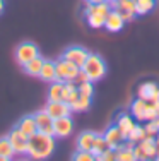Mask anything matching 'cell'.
<instances>
[{
  "mask_svg": "<svg viewBox=\"0 0 159 161\" xmlns=\"http://www.w3.org/2000/svg\"><path fill=\"white\" fill-rule=\"evenodd\" d=\"M55 149V137L43 132H36L28 141V151L26 154L33 159H46L53 154Z\"/></svg>",
  "mask_w": 159,
  "mask_h": 161,
  "instance_id": "6da1fadb",
  "label": "cell"
},
{
  "mask_svg": "<svg viewBox=\"0 0 159 161\" xmlns=\"http://www.w3.org/2000/svg\"><path fill=\"white\" fill-rule=\"evenodd\" d=\"M81 69L87 74L89 80H93V82L103 79L106 75V62L103 60V57L98 55V53H91L89 52L87 58H86V62Z\"/></svg>",
  "mask_w": 159,
  "mask_h": 161,
  "instance_id": "7a4b0ae2",
  "label": "cell"
},
{
  "mask_svg": "<svg viewBox=\"0 0 159 161\" xmlns=\"http://www.w3.org/2000/svg\"><path fill=\"white\" fill-rule=\"evenodd\" d=\"M132 117L137 122L156 120L159 117V110L154 106L152 101H146V99H142V98H137L132 103Z\"/></svg>",
  "mask_w": 159,
  "mask_h": 161,
  "instance_id": "3957f363",
  "label": "cell"
},
{
  "mask_svg": "<svg viewBox=\"0 0 159 161\" xmlns=\"http://www.w3.org/2000/svg\"><path fill=\"white\" fill-rule=\"evenodd\" d=\"M77 65H74L69 60H65L63 57H60L55 62V72H56V80H62V82H67V80H74L75 75L79 72Z\"/></svg>",
  "mask_w": 159,
  "mask_h": 161,
  "instance_id": "277c9868",
  "label": "cell"
},
{
  "mask_svg": "<svg viewBox=\"0 0 159 161\" xmlns=\"http://www.w3.org/2000/svg\"><path fill=\"white\" fill-rule=\"evenodd\" d=\"M38 55H40V48H38V45H34L33 41H22V43H19L17 48H16V60L19 62L21 67Z\"/></svg>",
  "mask_w": 159,
  "mask_h": 161,
  "instance_id": "5b68a950",
  "label": "cell"
},
{
  "mask_svg": "<svg viewBox=\"0 0 159 161\" xmlns=\"http://www.w3.org/2000/svg\"><path fill=\"white\" fill-rule=\"evenodd\" d=\"M7 137H9V141H10V144H12L16 154H26V151H28V141H29V137L26 136L24 132H21V130L16 127V129L10 130Z\"/></svg>",
  "mask_w": 159,
  "mask_h": 161,
  "instance_id": "8992f818",
  "label": "cell"
},
{
  "mask_svg": "<svg viewBox=\"0 0 159 161\" xmlns=\"http://www.w3.org/2000/svg\"><path fill=\"white\" fill-rule=\"evenodd\" d=\"M89 52L86 50L84 47H77V45H74V47H69L63 52V58L69 60V62H72L74 65H77V67H82L86 62V58H87Z\"/></svg>",
  "mask_w": 159,
  "mask_h": 161,
  "instance_id": "52a82bcc",
  "label": "cell"
},
{
  "mask_svg": "<svg viewBox=\"0 0 159 161\" xmlns=\"http://www.w3.org/2000/svg\"><path fill=\"white\" fill-rule=\"evenodd\" d=\"M72 130H74V122H72L70 115L53 120V137H60L62 139V137L70 136Z\"/></svg>",
  "mask_w": 159,
  "mask_h": 161,
  "instance_id": "ba28073f",
  "label": "cell"
},
{
  "mask_svg": "<svg viewBox=\"0 0 159 161\" xmlns=\"http://www.w3.org/2000/svg\"><path fill=\"white\" fill-rule=\"evenodd\" d=\"M33 117H34V120H36L38 132H43V134H48V136H53V118L48 115L46 110H38Z\"/></svg>",
  "mask_w": 159,
  "mask_h": 161,
  "instance_id": "9c48e42d",
  "label": "cell"
},
{
  "mask_svg": "<svg viewBox=\"0 0 159 161\" xmlns=\"http://www.w3.org/2000/svg\"><path fill=\"white\" fill-rule=\"evenodd\" d=\"M45 110L48 112V115L55 120V118H60V117H67V115L72 113L70 110V105L65 101H48L46 106H45Z\"/></svg>",
  "mask_w": 159,
  "mask_h": 161,
  "instance_id": "30bf717a",
  "label": "cell"
},
{
  "mask_svg": "<svg viewBox=\"0 0 159 161\" xmlns=\"http://www.w3.org/2000/svg\"><path fill=\"white\" fill-rule=\"evenodd\" d=\"M123 26H125V21H123L122 14H120L116 9H111V10L108 12V16H106V19H104V28H106V31H109V33H118V31H122V29H123Z\"/></svg>",
  "mask_w": 159,
  "mask_h": 161,
  "instance_id": "8fae6325",
  "label": "cell"
},
{
  "mask_svg": "<svg viewBox=\"0 0 159 161\" xmlns=\"http://www.w3.org/2000/svg\"><path fill=\"white\" fill-rule=\"evenodd\" d=\"M104 136V139H106V142H108V146L111 149H115L118 144H122L123 141H125V137H123V134L120 132V129H118V125H109L108 129H106V132L103 134Z\"/></svg>",
  "mask_w": 159,
  "mask_h": 161,
  "instance_id": "7c38bea8",
  "label": "cell"
},
{
  "mask_svg": "<svg viewBox=\"0 0 159 161\" xmlns=\"http://www.w3.org/2000/svg\"><path fill=\"white\" fill-rule=\"evenodd\" d=\"M157 89L159 86L156 82H142L137 89V96L146 99V101H154L157 98Z\"/></svg>",
  "mask_w": 159,
  "mask_h": 161,
  "instance_id": "4fadbf2b",
  "label": "cell"
},
{
  "mask_svg": "<svg viewBox=\"0 0 159 161\" xmlns=\"http://www.w3.org/2000/svg\"><path fill=\"white\" fill-rule=\"evenodd\" d=\"M116 125H118L120 132L123 134V137L127 139V136L130 134V130L137 125V120H135L132 115H128V113H122V115L116 117Z\"/></svg>",
  "mask_w": 159,
  "mask_h": 161,
  "instance_id": "5bb4252c",
  "label": "cell"
},
{
  "mask_svg": "<svg viewBox=\"0 0 159 161\" xmlns=\"http://www.w3.org/2000/svg\"><path fill=\"white\" fill-rule=\"evenodd\" d=\"M79 98V89H77V84L74 82V80H67V82H63V89H62V101L72 103L75 101V99Z\"/></svg>",
  "mask_w": 159,
  "mask_h": 161,
  "instance_id": "9a60e30c",
  "label": "cell"
},
{
  "mask_svg": "<svg viewBox=\"0 0 159 161\" xmlns=\"http://www.w3.org/2000/svg\"><path fill=\"white\" fill-rule=\"evenodd\" d=\"M17 129L21 130V132H24L28 137L34 136V134L38 132L34 117H33V115H26V117H22L21 120H19V124H17Z\"/></svg>",
  "mask_w": 159,
  "mask_h": 161,
  "instance_id": "2e32d148",
  "label": "cell"
},
{
  "mask_svg": "<svg viewBox=\"0 0 159 161\" xmlns=\"http://www.w3.org/2000/svg\"><path fill=\"white\" fill-rule=\"evenodd\" d=\"M43 62H45V58L41 55H38L34 57V58H31L28 64H24L22 65V70L26 72L28 75H40V70H41V67H43Z\"/></svg>",
  "mask_w": 159,
  "mask_h": 161,
  "instance_id": "e0dca14e",
  "label": "cell"
},
{
  "mask_svg": "<svg viewBox=\"0 0 159 161\" xmlns=\"http://www.w3.org/2000/svg\"><path fill=\"white\" fill-rule=\"evenodd\" d=\"M38 77H41L43 80H46V82H51V80H56L55 62H51V60H45V62H43V67H41V70H40V75H38Z\"/></svg>",
  "mask_w": 159,
  "mask_h": 161,
  "instance_id": "ac0fdd59",
  "label": "cell"
},
{
  "mask_svg": "<svg viewBox=\"0 0 159 161\" xmlns=\"http://www.w3.org/2000/svg\"><path fill=\"white\" fill-rule=\"evenodd\" d=\"M96 139V134L94 132H82L77 137V149H84V151H91Z\"/></svg>",
  "mask_w": 159,
  "mask_h": 161,
  "instance_id": "d6986e66",
  "label": "cell"
},
{
  "mask_svg": "<svg viewBox=\"0 0 159 161\" xmlns=\"http://www.w3.org/2000/svg\"><path fill=\"white\" fill-rule=\"evenodd\" d=\"M137 144L140 146L144 151H146V154H147V158H149V159L156 158V139H154L152 136H146L140 142H137Z\"/></svg>",
  "mask_w": 159,
  "mask_h": 161,
  "instance_id": "ffe728a7",
  "label": "cell"
},
{
  "mask_svg": "<svg viewBox=\"0 0 159 161\" xmlns=\"http://www.w3.org/2000/svg\"><path fill=\"white\" fill-rule=\"evenodd\" d=\"M14 156H16V151H14L9 137H0V158L9 161V159H12Z\"/></svg>",
  "mask_w": 159,
  "mask_h": 161,
  "instance_id": "44dd1931",
  "label": "cell"
},
{
  "mask_svg": "<svg viewBox=\"0 0 159 161\" xmlns=\"http://www.w3.org/2000/svg\"><path fill=\"white\" fill-rule=\"evenodd\" d=\"M91 99H93L91 96L79 94V98L70 105V110H72V112H87V110L91 108Z\"/></svg>",
  "mask_w": 159,
  "mask_h": 161,
  "instance_id": "7402d4cb",
  "label": "cell"
},
{
  "mask_svg": "<svg viewBox=\"0 0 159 161\" xmlns=\"http://www.w3.org/2000/svg\"><path fill=\"white\" fill-rule=\"evenodd\" d=\"M62 89H63L62 80H51L50 89H48V101H60L62 99Z\"/></svg>",
  "mask_w": 159,
  "mask_h": 161,
  "instance_id": "603a6c76",
  "label": "cell"
},
{
  "mask_svg": "<svg viewBox=\"0 0 159 161\" xmlns=\"http://www.w3.org/2000/svg\"><path fill=\"white\" fill-rule=\"evenodd\" d=\"M156 7V0H135V9L137 16H146Z\"/></svg>",
  "mask_w": 159,
  "mask_h": 161,
  "instance_id": "cb8c5ba5",
  "label": "cell"
},
{
  "mask_svg": "<svg viewBox=\"0 0 159 161\" xmlns=\"http://www.w3.org/2000/svg\"><path fill=\"white\" fill-rule=\"evenodd\" d=\"M108 147H109V146H108V142H106L104 136H98V134H96V139H94L93 149H91V153L94 154V158H96V156H101Z\"/></svg>",
  "mask_w": 159,
  "mask_h": 161,
  "instance_id": "d4e9b609",
  "label": "cell"
},
{
  "mask_svg": "<svg viewBox=\"0 0 159 161\" xmlns=\"http://www.w3.org/2000/svg\"><path fill=\"white\" fill-rule=\"evenodd\" d=\"M147 136V134H146V129H144L142 127V125H135V127L134 129H132L130 130V134H128V136H127V139H130V141H134V142L135 144H137V142H140V141L144 139V137H146Z\"/></svg>",
  "mask_w": 159,
  "mask_h": 161,
  "instance_id": "484cf974",
  "label": "cell"
},
{
  "mask_svg": "<svg viewBox=\"0 0 159 161\" xmlns=\"http://www.w3.org/2000/svg\"><path fill=\"white\" fill-rule=\"evenodd\" d=\"M74 161H94V154L91 151H84V149H77L72 156Z\"/></svg>",
  "mask_w": 159,
  "mask_h": 161,
  "instance_id": "4316f807",
  "label": "cell"
},
{
  "mask_svg": "<svg viewBox=\"0 0 159 161\" xmlns=\"http://www.w3.org/2000/svg\"><path fill=\"white\" fill-rule=\"evenodd\" d=\"M77 89H79V94H84V96H91V98H93V93H94L93 80H84V82L77 84Z\"/></svg>",
  "mask_w": 159,
  "mask_h": 161,
  "instance_id": "83f0119b",
  "label": "cell"
},
{
  "mask_svg": "<svg viewBox=\"0 0 159 161\" xmlns=\"http://www.w3.org/2000/svg\"><path fill=\"white\" fill-rule=\"evenodd\" d=\"M144 129H146L147 136H152V137H156V134L159 132V129H157V125H156V122H154V120H147L146 125H144Z\"/></svg>",
  "mask_w": 159,
  "mask_h": 161,
  "instance_id": "f1b7e54d",
  "label": "cell"
},
{
  "mask_svg": "<svg viewBox=\"0 0 159 161\" xmlns=\"http://www.w3.org/2000/svg\"><path fill=\"white\" fill-rule=\"evenodd\" d=\"M94 159H98V161H115V149L108 147V149L103 153V154H101V156H96Z\"/></svg>",
  "mask_w": 159,
  "mask_h": 161,
  "instance_id": "f546056e",
  "label": "cell"
},
{
  "mask_svg": "<svg viewBox=\"0 0 159 161\" xmlns=\"http://www.w3.org/2000/svg\"><path fill=\"white\" fill-rule=\"evenodd\" d=\"M134 156H135V159H140V161L149 159V158H147V154H146V151H144V149H142L139 144L134 146Z\"/></svg>",
  "mask_w": 159,
  "mask_h": 161,
  "instance_id": "4dcf8cb0",
  "label": "cell"
},
{
  "mask_svg": "<svg viewBox=\"0 0 159 161\" xmlns=\"http://www.w3.org/2000/svg\"><path fill=\"white\" fill-rule=\"evenodd\" d=\"M3 9H5V0H0V16H2Z\"/></svg>",
  "mask_w": 159,
  "mask_h": 161,
  "instance_id": "1f68e13d",
  "label": "cell"
},
{
  "mask_svg": "<svg viewBox=\"0 0 159 161\" xmlns=\"http://www.w3.org/2000/svg\"><path fill=\"white\" fill-rule=\"evenodd\" d=\"M84 2H89V3H99V2H104V0H84Z\"/></svg>",
  "mask_w": 159,
  "mask_h": 161,
  "instance_id": "d6a6232c",
  "label": "cell"
},
{
  "mask_svg": "<svg viewBox=\"0 0 159 161\" xmlns=\"http://www.w3.org/2000/svg\"><path fill=\"white\" fill-rule=\"evenodd\" d=\"M156 159L159 161V144H156Z\"/></svg>",
  "mask_w": 159,
  "mask_h": 161,
  "instance_id": "836d02e7",
  "label": "cell"
},
{
  "mask_svg": "<svg viewBox=\"0 0 159 161\" xmlns=\"http://www.w3.org/2000/svg\"><path fill=\"white\" fill-rule=\"evenodd\" d=\"M152 103H154V106H156V108H157V110H159V98H157V99H156V101H152Z\"/></svg>",
  "mask_w": 159,
  "mask_h": 161,
  "instance_id": "e575fe53",
  "label": "cell"
},
{
  "mask_svg": "<svg viewBox=\"0 0 159 161\" xmlns=\"http://www.w3.org/2000/svg\"><path fill=\"white\" fill-rule=\"evenodd\" d=\"M154 139H156V144H159V132L156 134V137H154Z\"/></svg>",
  "mask_w": 159,
  "mask_h": 161,
  "instance_id": "d590c367",
  "label": "cell"
},
{
  "mask_svg": "<svg viewBox=\"0 0 159 161\" xmlns=\"http://www.w3.org/2000/svg\"><path fill=\"white\" fill-rule=\"evenodd\" d=\"M154 122H156V125H157V129H159V117L156 118V120H154Z\"/></svg>",
  "mask_w": 159,
  "mask_h": 161,
  "instance_id": "8d00e7d4",
  "label": "cell"
},
{
  "mask_svg": "<svg viewBox=\"0 0 159 161\" xmlns=\"http://www.w3.org/2000/svg\"><path fill=\"white\" fill-rule=\"evenodd\" d=\"M157 98H159V89H157ZM157 98H156V99H157ZM156 99H154V101H156Z\"/></svg>",
  "mask_w": 159,
  "mask_h": 161,
  "instance_id": "74e56055",
  "label": "cell"
},
{
  "mask_svg": "<svg viewBox=\"0 0 159 161\" xmlns=\"http://www.w3.org/2000/svg\"><path fill=\"white\" fill-rule=\"evenodd\" d=\"M106 2H115V0H106Z\"/></svg>",
  "mask_w": 159,
  "mask_h": 161,
  "instance_id": "f35d334b",
  "label": "cell"
},
{
  "mask_svg": "<svg viewBox=\"0 0 159 161\" xmlns=\"http://www.w3.org/2000/svg\"><path fill=\"white\" fill-rule=\"evenodd\" d=\"M157 2H159V0H156V3H157Z\"/></svg>",
  "mask_w": 159,
  "mask_h": 161,
  "instance_id": "ab89813d",
  "label": "cell"
}]
</instances>
